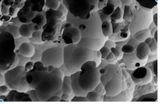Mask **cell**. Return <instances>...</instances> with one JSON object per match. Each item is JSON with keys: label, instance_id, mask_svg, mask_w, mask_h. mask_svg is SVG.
<instances>
[{"label": "cell", "instance_id": "4", "mask_svg": "<svg viewBox=\"0 0 160 104\" xmlns=\"http://www.w3.org/2000/svg\"><path fill=\"white\" fill-rule=\"evenodd\" d=\"M26 73L25 67L17 66L5 73V82L12 90L27 92L29 87L26 80Z\"/></svg>", "mask_w": 160, "mask_h": 104}, {"label": "cell", "instance_id": "3", "mask_svg": "<svg viewBox=\"0 0 160 104\" xmlns=\"http://www.w3.org/2000/svg\"><path fill=\"white\" fill-rule=\"evenodd\" d=\"M63 50V64L71 74L80 71L84 62L94 59V51L78 44L68 45Z\"/></svg>", "mask_w": 160, "mask_h": 104}, {"label": "cell", "instance_id": "15", "mask_svg": "<svg viewBox=\"0 0 160 104\" xmlns=\"http://www.w3.org/2000/svg\"><path fill=\"white\" fill-rule=\"evenodd\" d=\"M6 99V101L8 102H32L29 95L26 92H17L14 90L9 92Z\"/></svg>", "mask_w": 160, "mask_h": 104}, {"label": "cell", "instance_id": "35", "mask_svg": "<svg viewBox=\"0 0 160 104\" xmlns=\"http://www.w3.org/2000/svg\"><path fill=\"white\" fill-rule=\"evenodd\" d=\"M148 46L150 50V53L152 54L157 53V50H158L157 42H156V40L154 39V38H152V42L148 45Z\"/></svg>", "mask_w": 160, "mask_h": 104}, {"label": "cell", "instance_id": "19", "mask_svg": "<svg viewBox=\"0 0 160 104\" xmlns=\"http://www.w3.org/2000/svg\"><path fill=\"white\" fill-rule=\"evenodd\" d=\"M32 24H22L19 27V33L21 37H32V34L34 32L33 29V24L32 26Z\"/></svg>", "mask_w": 160, "mask_h": 104}, {"label": "cell", "instance_id": "27", "mask_svg": "<svg viewBox=\"0 0 160 104\" xmlns=\"http://www.w3.org/2000/svg\"><path fill=\"white\" fill-rule=\"evenodd\" d=\"M135 15L133 12L131 7L129 5L124 6L123 11V19L125 21L132 22L134 19Z\"/></svg>", "mask_w": 160, "mask_h": 104}, {"label": "cell", "instance_id": "10", "mask_svg": "<svg viewBox=\"0 0 160 104\" xmlns=\"http://www.w3.org/2000/svg\"><path fill=\"white\" fill-rule=\"evenodd\" d=\"M36 13L32 10L31 0H26L23 7L19 10L17 17L22 23L31 24L32 20Z\"/></svg>", "mask_w": 160, "mask_h": 104}, {"label": "cell", "instance_id": "51", "mask_svg": "<svg viewBox=\"0 0 160 104\" xmlns=\"http://www.w3.org/2000/svg\"><path fill=\"white\" fill-rule=\"evenodd\" d=\"M78 28L81 32H84V31H86V30L88 29V26L86 24H84V23L81 24V25H79Z\"/></svg>", "mask_w": 160, "mask_h": 104}, {"label": "cell", "instance_id": "55", "mask_svg": "<svg viewBox=\"0 0 160 104\" xmlns=\"http://www.w3.org/2000/svg\"><path fill=\"white\" fill-rule=\"evenodd\" d=\"M153 21L156 26H157V13H155L153 16Z\"/></svg>", "mask_w": 160, "mask_h": 104}, {"label": "cell", "instance_id": "5", "mask_svg": "<svg viewBox=\"0 0 160 104\" xmlns=\"http://www.w3.org/2000/svg\"><path fill=\"white\" fill-rule=\"evenodd\" d=\"M70 12L81 19L88 18L98 8V0H66Z\"/></svg>", "mask_w": 160, "mask_h": 104}, {"label": "cell", "instance_id": "24", "mask_svg": "<svg viewBox=\"0 0 160 104\" xmlns=\"http://www.w3.org/2000/svg\"><path fill=\"white\" fill-rule=\"evenodd\" d=\"M32 23L44 27L46 25V18L45 14L42 12L36 13L33 19L32 20Z\"/></svg>", "mask_w": 160, "mask_h": 104}, {"label": "cell", "instance_id": "47", "mask_svg": "<svg viewBox=\"0 0 160 104\" xmlns=\"http://www.w3.org/2000/svg\"><path fill=\"white\" fill-rule=\"evenodd\" d=\"M70 96L67 94H62V96H61V100L60 101V102H69L70 101Z\"/></svg>", "mask_w": 160, "mask_h": 104}, {"label": "cell", "instance_id": "13", "mask_svg": "<svg viewBox=\"0 0 160 104\" xmlns=\"http://www.w3.org/2000/svg\"><path fill=\"white\" fill-rule=\"evenodd\" d=\"M46 25L50 27H55L59 22L66 20V17L63 13L58 9L52 10L48 9L46 11Z\"/></svg>", "mask_w": 160, "mask_h": 104}, {"label": "cell", "instance_id": "31", "mask_svg": "<svg viewBox=\"0 0 160 104\" xmlns=\"http://www.w3.org/2000/svg\"><path fill=\"white\" fill-rule=\"evenodd\" d=\"M86 97L87 98L88 102H101L102 101L100 94L94 90L88 92Z\"/></svg>", "mask_w": 160, "mask_h": 104}, {"label": "cell", "instance_id": "22", "mask_svg": "<svg viewBox=\"0 0 160 104\" xmlns=\"http://www.w3.org/2000/svg\"><path fill=\"white\" fill-rule=\"evenodd\" d=\"M32 10L35 12H42L47 7L46 0H31Z\"/></svg>", "mask_w": 160, "mask_h": 104}, {"label": "cell", "instance_id": "30", "mask_svg": "<svg viewBox=\"0 0 160 104\" xmlns=\"http://www.w3.org/2000/svg\"><path fill=\"white\" fill-rule=\"evenodd\" d=\"M116 5H117V3L114 2L113 1H112V2H110L108 1L107 5L104 8L102 9L101 12L107 16H110V15L114 12L115 9L117 7V6H116Z\"/></svg>", "mask_w": 160, "mask_h": 104}, {"label": "cell", "instance_id": "21", "mask_svg": "<svg viewBox=\"0 0 160 104\" xmlns=\"http://www.w3.org/2000/svg\"><path fill=\"white\" fill-rule=\"evenodd\" d=\"M110 22L112 24L117 23L123 19V11L121 6H118L115 9L114 12L110 16Z\"/></svg>", "mask_w": 160, "mask_h": 104}, {"label": "cell", "instance_id": "50", "mask_svg": "<svg viewBox=\"0 0 160 104\" xmlns=\"http://www.w3.org/2000/svg\"><path fill=\"white\" fill-rule=\"evenodd\" d=\"M133 0H122L121 2V5L123 6H126V5H129L132 3Z\"/></svg>", "mask_w": 160, "mask_h": 104}, {"label": "cell", "instance_id": "49", "mask_svg": "<svg viewBox=\"0 0 160 104\" xmlns=\"http://www.w3.org/2000/svg\"><path fill=\"white\" fill-rule=\"evenodd\" d=\"M153 70H154V73L156 76H157V70H158V66H157V60L156 59L153 62Z\"/></svg>", "mask_w": 160, "mask_h": 104}, {"label": "cell", "instance_id": "41", "mask_svg": "<svg viewBox=\"0 0 160 104\" xmlns=\"http://www.w3.org/2000/svg\"><path fill=\"white\" fill-rule=\"evenodd\" d=\"M29 95L30 98H31L32 101H34V102L39 101L40 102L38 97L36 96V92H35L34 90H32V91L30 92V94Z\"/></svg>", "mask_w": 160, "mask_h": 104}, {"label": "cell", "instance_id": "59", "mask_svg": "<svg viewBox=\"0 0 160 104\" xmlns=\"http://www.w3.org/2000/svg\"><path fill=\"white\" fill-rule=\"evenodd\" d=\"M118 1H122V0H118Z\"/></svg>", "mask_w": 160, "mask_h": 104}, {"label": "cell", "instance_id": "25", "mask_svg": "<svg viewBox=\"0 0 160 104\" xmlns=\"http://www.w3.org/2000/svg\"><path fill=\"white\" fill-rule=\"evenodd\" d=\"M150 36V30L148 29H146L139 30L138 32H136L134 34V38L139 42H144L146 38L149 37Z\"/></svg>", "mask_w": 160, "mask_h": 104}, {"label": "cell", "instance_id": "32", "mask_svg": "<svg viewBox=\"0 0 160 104\" xmlns=\"http://www.w3.org/2000/svg\"><path fill=\"white\" fill-rule=\"evenodd\" d=\"M61 3L58 0H46V5L48 9L57 10Z\"/></svg>", "mask_w": 160, "mask_h": 104}, {"label": "cell", "instance_id": "40", "mask_svg": "<svg viewBox=\"0 0 160 104\" xmlns=\"http://www.w3.org/2000/svg\"><path fill=\"white\" fill-rule=\"evenodd\" d=\"M98 10H100L104 8L107 5L108 0H98Z\"/></svg>", "mask_w": 160, "mask_h": 104}, {"label": "cell", "instance_id": "58", "mask_svg": "<svg viewBox=\"0 0 160 104\" xmlns=\"http://www.w3.org/2000/svg\"><path fill=\"white\" fill-rule=\"evenodd\" d=\"M58 1H59L61 3H63V0H58Z\"/></svg>", "mask_w": 160, "mask_h": 104}, {"label": "cell", "instance_id": "12", "mask_svg": "<svg viewBox=\"0 0 160 104\" xmlns=\"http://www.w3.org/2000/svg\"><path fill=\"white\" fill-rule=\"evenodd\" d=\"M122 80L120 79L114 78L107 82L104 87L106 96L110 97H114L120 94L122 91Z\"/></svg>", "mask_w": 160, "mask_h": 104}, {"label": "cell", "instance_id": "28", "mask_svg": "<svg viewBox=\"0 0 160 104\" xmlns=\"http://www.w3.org/2000/svg\"><path fill=\"white\" fill-rule=\"evenodd\" d=\"M5 29L2 30H5L8 32L9 33L11 34L15 38H20L21 36L19 33V27L15 26V25H7L4 26Z\"/></svg>", "mask_w": 160, "mask_h": 104}, {"label": "cell", "instance_id": "57", "mask_svg": "<svg viewBox=\"0 0 160 104\" xmlns=\"http://www.w3.org/2000/svg\"><path fill=\"white\" fill-rule=\"evenodd\" d=\"M154 39L156 40V42H158V39H157V30H156V33L154 34Z\"/></svg>", "mask_w": 160, "mask_h": 104}, {"label": "cell", "instance_id": "8", "mask_svg": "<svg viewBox=\"0 0 160 104\" xmlns=\"http://www.w3.org/2000/svg\"><path fill=\"white\" fill-rule=\"evenodd\" d=\"M62 37L67 45L78 44L82 38V33L78 27L71 23L65 25Z\"/></svg>", "mask_w": 160, "mask_h": 104}, {"label": "cell", "instance_id": "39", "mask_svg": "<svg viewBox=\"0 0 160 104\" xmlns=\"http://www.w3.org/2000/svg\"><path fill=\"white\" fill-rule=\"evenodd\" d=\"M58 9L63 13V15H64L65 17H67L68 12V9L67 7L65 5L63 4V3H61V4H60L59 8H58Z\"/></svg>", "mask_w": 160, "mask_h": 104}, {"label": "cell", "instance_id": "2", "mask_svg": "<svg viewBox=\"0 0 160 104\" xmlns=\"http://www.w3.org/2000/svg\"><path fill=\"white\" fill-rule=\"evenodd\" d=\"M12 35L5 30L0 31V73L18 66L19 59L15 49V40Z\"/></svg>", "mask_w": 160, "mask_h": 104}, {"label": "cell", "instance_id": "18", "mask_svg": "<svg viewBox=\"0 0 160 104\" xmlns=\"http://www.w3.org/2000/svg\"><path fill=\"white\" fill-rule=\"evenodd\" d=\"M79 74V71L76 72L75 73H72L71 75V86H72V92H73L74 95L76 96H84L86 97L87 94V92H84L80 89L78 84V77Z\"/></svg>", "mask_w": 160, "mask_h": 104}, {"label": "cell", "instance_id": "26", "mask_svg": "<svg viewBox=\"0 0 160 104\" xmlns=\"http://www.w3.org/2000/svg\"><path fill=\"white\" fill-rule=\"evenodd\" d=\"M141 5L144 11H150L152 8L157 4V0H136Z\"/></svg>", "mask_w": 160, "mask_h": 104}, {"label": "cell", "instance_id": "36", "mask_svg": "<svg viewBox=\"0 0 160 104\" xmlns=\"http://www.w3.org/2000/svg\"><path fill=\"white\" fill-rule=\"evenodd\" d=\"M121 30V37L124 39H127L128 37H129V36H131V32L129 30V28H128V27H125L124 28H123Z\"/></svg>", "mask_w": 160, "mask_h": 104}, {"label": "cell", "instance_id": "45", "mask_svg": "<svg viewBox=\"0 0 160 104\" xmlns=\"http://www.w3.org/2000/svg\"><path fill=\"white\" fill-rule=\"evenodd\" d=\"M61 100V96H53L47 100V102H60Z\"/></svg>", "mask_w": 160, "mask_h": 104}, {"label": "cell", "instance_id": "14", "mask_svg": "<svg viewBox=\"0 0 160 104\" xmlns=\"http://www.w3.org/2000/svg\"><path fill=\"white\" fill-rule=\"evenodd\" d=\"M104 43V40L101 38H82L78 45L93 51H98L103 47Z\"/></svg>", "mask_w": 160, "mask_h": 104}, {"label": "cell", "instance_id": "6", "mask_svg": "<svg viewBox=\"0 0 160 104\" xmlns=\"http://www.w3.org/2000/svg\"><path fill=\"white\" fill-rule=\"evenodd\" d=\"M100 75L97 67L79 71L78 77V84L80 89L85 92L94 90L100 83Z\"/></svg>", "mask_w": 160, "mask_h": 104}, {"label": "cell", "instance_id": "48", "mask_svg": "<svg viewBox=\"0 0 160 104\" xmlns=\"http://www.w3.org/2000/svg\"><path fill=\"white\" fill-rule=\"evenodd\" d=\"M104 44H105V46L107 47L110 49H111V48H113V47H116L115 43L114 42H112V41H110V40L104 43Z\"/></svg>", "mask_w": 160, "mask_h": 104}, {"label": "cell", "instance_id": "42", "mask_svg": "<svg viewBox=\"0 0 160 104\" xmlns=\"http://www.w3.org/2000/svg\"><path fill=\"white\" fill-rule=\"evenodd\" d=\"M9 92V88L8 87H7L6 86H0V94L5 96L7 94H8V92Z\"/></svg>", "mask_w": 160, "mask_h": 104}, {"label": "cell", "instance_id": "37", "mask_svg": "<svg viewBox=\"0 0 160 104\" xmlns=\"http://www.w3.org/2000/svg\"><path fill=\"white\" fill-rule=\"evenodd\" d=\"M100 51L101 54V59H105L107 56L111 52V50L107 47L104 46L101 47L100 50Z\"/></svg>", "mask_w": 160, "mask_h": 104}, {"label": "cell", "instance_id": "1", "mask_svg": "<svg viewBox=\"0 0 160 104\" xmlns=\"http://www.w3.org/2000/svg\"><path fill=\"white\" fill-rule=\"evenodd\" d=\"M65 75L59 67H46L41 71L34 90L40 102H47L52 96H59Z\"/></svg>", "mask_w": 160, "mask_h": 104}, {"label": "cell", "instance_id": "56", "mask_svg": "<svg viewBox=\"0 0 160 104\" xmlns=\"http://www.w3.org/2000/svg\"><path fill=\"white\" fill-rule=\"evenodd\" d=\"M97 57L98 59H101V54L100 51H97Z\"/></svg>", "mask_w": 160, "mask_h": 104}, {"label": "cell", "instance_id": "16", "mask_svg": "<svg viewBox=\"0 0 160 104\" xmlns=\"http://www.w3.org/2000/svg\"><path fill=\"white\" fill-rule=\"evenodd\" d=\"M135 51L136 57L140 61L146 59L150 54V50L148 44L144 42H139Z\"/></svg>", "mask_w": 160, "mask_h": 104}, {"label": "cell", "instance_id": "17", "mask_svg": "<svg viewBox=\"0 0 160 104\" xmlns=\"http://www.w3.org/2000/svg\"><path fill=\"white\" fill-rule=\"evenodd\" d=\"M18 51L24 57L31 58L35 54V48L32 43L25 42L20 46Z\"/></svg>", "mask_w": 160, "mask_h": 104}, {"label": "cell", "instance_id": "43", "mask_svg": "<svg viewBox=\"0 0 160 104\" xmlns=\"http://www.w3.org/2000/svg\"><path fill=\"white\" fill-rule=\"evenodd\" d=\"M34 63L32 62V61H29L26 63L25 67V69L26 71L29 72V71H32L34 67Z\"/></svg>", "mask_w": 160, "mask_h": 104}, {"label": "cell", "instance_id": "9", "mask_svg": "<svg viewBox=\"0 0 160 104\" xmlns=\"http://www.w3.org/2000/svg\"><path fill=\"white\" fill-rule=\"evenodd\" d=\"M131 76L136 84H147L152 81V71L148 67H139L133 72Z\"/></svg>", "mask_w": 160, "mask_h": 104}, {"label": "cell", "instance_id": "23", "mask_svg": "<svg viewBox=\"0 0 160 104\" xmlns=\"http://www.w3.org/2000/svg\"><path fill=\"white\" fill-rule=\"evenodd\" d=\"M62 93L71 96L72 93L71 79L69 76H64L62 86Z\"/></svg>", "mask_w": 160, "mask_h": 104}, {"label": "cell", "instance_id": "29", "mask_svg": "<svg viewBox=\"0 0 160 104\" xmlns=\"http://www.w3.org/2000/svg\"><path fill=\"white\" fill-rule=\"evenodd\" d=\"M42 30L41 31H34L32 37L30 38V40L32 43L35 44H42L44 43V42L42 39Z\"/></svg>", "mask_w": 160, "mask_h": 104}, {"label": "cell", "instance_id": "34", "mask_svg": "<svg viewBox=\"0 0 160 104\" xmlns=\"http://www.w3.org/2000/svg\"><path fill=\"white\" fill-rule=\"evenodd\" d=\"M121 51L123 53L125 54H132L135 53L136 48L132 44H127L126 45L122 47Z\"/></svg>", "mask_w": 160, "mask_h": 104}, {"label": "cell", "instance_id": "54", "mask_svg": "<svg viewBox=\"0 0 160 104\" xmlns=\"http://www.w3.org/2000/svg\"><path fill=\"white\" fill-rule=\"evenodd\" d=\"M107 72H108V69L106 67H104L99 71V73L100 75H105Z\"/></svg>", "mask_w": 160, "mask_h": 104}, {"label": "cell", "instance_id": "46", "mask_svg": "<svg viewBox=\"0 0 160 104\" xmlns=\"http://www.w3.org/2000/svg\"><path fill=\"white\" fill-rule=\"evenodd\" d=\"M115 58V55L113 54V53H112V52H111L110 54L107 56V57L105 58V59L106 60V61H107V62H112V61L114 60Z\"/></svg>", "mask_w": 160, "mask_h": 104}, {"label": "cell", "instance_id": "11", "mask_svg": "<svg viewBox=\"0 0 160 104\" xmlns=\"http://www.w3.org/2000/svg\"><path fill=\"white\" fill-rule=\"evenodd\" d=\"M106 67L108 69V72L105 75L100 76V82L101 84L104 86L107 82L110 80L114 78L120 79L122 80H125V77L122 75V69L120 67H118L115 65H108L106 66Z\"/></svg>", "mask_w": 160, "mask_h": 104}, {"label": "cell", "instance_id": "33", "mask_svg": "<svg viewBox=\"0 0 160 104\" xmlns=\"http://www.w3.org/2000/svg\"><path fill=\"white\" fill-rule=\"evenodd\" d=\"M157 94V92H156L155 94H150L148 95H145V96L141 97L139 100L137 101H140V102H154L157 101V96L155 95Z\"/></svg>", "mask_w": 160, "mask_h": 104}, {"label": "cell", "instance_id": "44", "mask_svg": "<svg viewBox=\"0 0 160 104\" xmlns=\"http://www.w3.org/2000/svg\"><path fill=\"white\" fill-rule=\"evenodd\" d=\"M110 50H111V52L112 53H113V54L115 55V57H117V58H118L119 56L121 55V51H119V50L117 49V48L113 47V48H111Z\"/></svg>", "mask_w": 160, "mask_h": 104}, {"label": "cell", "instance_id": "52", "mask_svg": "<svg viewBox=\"0 0 160 104\" xmlns=\"http://www.w3.org/2000/svg\"><path fill=\"white\" fill-rule=\"evenodd\" d=\"M43 28H44L43 26L33 25V29L34 31H41V30H42Z\"/></svg>", "mask_w": 160, "mask_h": 104}, {"label": "cell", "instance_id": "38", "mask_svg": "<svg viewBox=\"0 0 160 104\" xmlns=\"http://www.w3.org/2000/svg\"><path fill=\"white\" fill-rule=\"evenodd\" d=\"M71 102H88L87 98L84 96H76L72 98Z\"/></svg>", "mask_w": 160, "mask_h": 104}, {"label": "cell", "instance_id": "20", "mask_svg": "<svg viewBox=\"0 0 160 104\" xmlns=\"http://www.w3.org/2000/svg\"><path fill=\"white\" fill-rule=\"evenodd\" d=\"M101 28L102 33L106 37L111 36L114 33L113 26L110 21H102L101 23Z\"/></svg>", "mask_w": 160, "mask_h": 104}, {"label": "cell", "instance_id": "53", "mask_svg": "<svg viewBox=\"0 0 160 104\" xmlns=\"http://www.w3.org/2000/svg\"><path fill=\"white\" fill-rule=\"evenodd\" d=\"M122 75L123 76V77H125V79H128L129 78V73H128V72H127L126 70H125V69H122Z\"/></svg>", "mask_w": 160, "mask_h": 104}, {"label": "cell", "instance_id": "7", "mask_svg": "<svg viewBox=\"0 0 160 104\" xmlns=\"http://www.w3.org/2000/svg\"><path fill=\"white\" fill-rule=\"evenodd\" d=\"M63 47H54L43 51L41 62L45 67L52 66L59 67L63 64Z\"/></svg>", "mask_w": 160, "mask_h": 104}]
</instances>
